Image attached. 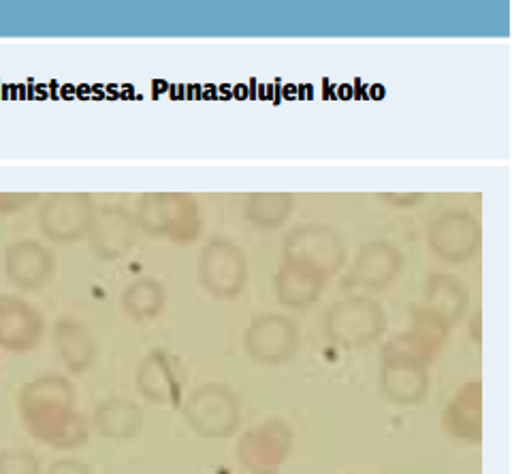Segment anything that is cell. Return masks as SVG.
<instances>
[{
  "mask_svg": "<svg viewBox=\"0 0 512 474\" xmlns=\"http://www.w3.org/2000/svg\"><path fill=\"white\" fill-rule=\"evenodd\" d=\"M22 415L30 434L60 449H73L86 440V425L73 410L71 385L58 376H43L22 393Z\"/></svg>",
  "mask_w": 512,
  "mask_h": 474,
  "instance_id": "obj_1",
  "label": "cell"
},
{
  "mask_svg": "<svg viewBox=\"0 0 512 474\" xmlns=\"http://www.w3.org/2000/svg\"><path fill=\"white\" fill-rule=\"evenodd\" d=\"M186 419L201 436H229L237 425V404L233 393L220 385L201 387L186 406Z\"/></svg>",
  "mask_w": 512,
  "mask_h": 474,
  "instance_id": "obj_2",
  "label": "cell"
},
{
  "mask_svg": "<svg viewBox=\"0 0 512 474\" xmlns=\"http://www.w3.org/2000/svg\"><path fill=\"white\" fill-rule=\"evenodd\" d=\"M327 327L335 340L344 344H365L380 334L384 316L376 304L365 302V299H352V302L331 310Z\"/></svg>",
  "mask_w": 512,
  "mask_h": 474,
  "instance_id": "obj_3",
  "label": "cell"
},
{
  "mask_svg": "<svg viewBox=\"0 0 512 474\" xmlns=\"http://www.w3.org/2000/svg\"><path fill=\"white\" fill-rule=\"evenodd\" d=\"M43 321L22 299L0 297V346L15 353L30 351L41 338Z\"/></svg>",
  "mask_w": 512,
  "mask_h": 474,
  "instance_id": "obj_4",
  "label": "cell"
},
{
  "mask_svg": "<svg viewBox=\"0 0 512 474\" xmlns=\"http://www.w3.org/2000/svg\"><path fill=\"white\" fill-rule=\"evenodd\" d=\"M288 432L282 425H267V428L248 434L239 445V460L250 470V474H278L288 453Z\"/></svg>",
  "mask_w": 512,
  "mask_h": 474,
  "instance_id": "obj_5",
  "label": "cell"
},
{
  "mask_svg": "<svg viewBox=\"0 0 512 474\" xmlns=\"http://www.w3.org/2000/svg\"><path fill=\"white\" fill-rule=\"evenodd\" d=\"M246 267L237 250L214 244L201 257V280L218 297H233L244 287Z\"/></svg>",
  "mask_w": 512,
  "mask_h": 474,
  "instance_id": "obj_6",
  "label": "cell"
},
{
  "mask_svg": "<svg viewBox=\"0 0 512 474\" xmlns=\"http://www.w3.org/2000/svg\"><path fill=\"white\" fill-rule=\"evenodd\" d=\"M295 346V329L282 316H265L254 321L248 331V349L261 361H278L291 355Z\"/></svg>",
  "mask_w": 512,
  "mask_h": 474,
  "instance_id": "obj_7",
  "label": "cell"
},
{
  "mask_svg": "<svg viewBox=\"0 0 512 474\" xmlns=\"http://www.w3.org/2000/svg\"><path fill=\"white\" fill-rule=\"evenodd\" d=\"M54 261L47 250L37 244H18L7 255V276L20 289H39L52 276Z\"/></svg>",
  "mask_w": 512,
  "mask_h": 474,
  "instance_id": "obj_8",
  "label": "cell"
},
{
  "mask_svg": "<svg viewBox=\"0 0 512 474\" xmlns=\"http://www.w3.org/2000/svg\"><path fill=\"white\" fill-rule=\"evenodd\" d=\"M56 344L64 363L73 372H82L88 368L92 359V344L84 325L75 321H60L56 325Z\"/></svg>",
  "mask_w": 512,
  "mask_h": 474,
  "instance_id": "obj_9",
  "label": "cell"
},
{
  "mask_svg": "<svg viewBox=\"0 0 512 474\" xmlns=\"http://www.w3.org/2000/svg\"><path fill=\"white\" fill-rule=\"evenodd\" d=\"M96 425L107 438H131L141 428V413L124 400H114L101 404L96 413Z\"/></svg>",
  "mask_w": 512,
  "mask_h": 474,
  "instance_id": "obj_10",
  "label": "cell"
},
{
  "mask_svg": "<svg viewBox=\"0 0 512 474\" xmlns=\"http://www.w3.org/2000/svg\"><path fill=\"white\" fill-rule=\"evenodd\" d=\"M427 378L414 363L393 361L384 374V389L395 402H414L425 393Z\"/></svg>",
  "mask_w": 512,
  "mask_h": 474,
  "instance_id": "obj_11",
  "label": "cell"
},
{
  "mask_svg": "<svg viewBox=\"0 0 512 474\" xmlns=\"http://www.w3.org/2000/svg\"><path fill=\"white\" fill-rule=\"evenodd\" d=\"M320 280L316 272L299 265H288L278 278V291L286 306H306L318 295Z\"/></svg>",
  "mask_w": 512,
  "mask_h": 474,
  "instance_id": "obj_12",
  "label": "cell"
},
{
  "mask_svg": "<svg viewBox=\"0 0 512 474\" xmlns=\"http://www.w3.org/2000/svg\"><path fill=\"white\" fill-rule=\"evenodd\" d=\"M139 385L143 395L152 402H173L178 398V387L173 383V374L165 357L154 355L143 363L139 374Z\"/></svg>",
  "mask_w": 512,
  "mask_h": 474,
  "instance_id": "obj_13",
  "label": "cell"
},
{
  "mask_svg": "<svg viewBox=\"0 0 512 474\" xmlns=\"http://www.w3.org/2000/svg\"><path fill=\"white\" fill-rule=\"evenodd\" d=\"M397 257L395 252L387 248H372L365 250L357 263V278L372 289H380L387 284L397 272Z\"/></svg>",
  "mask_w": 512,
  "mask_h": 474,
  "instance_id": "obj_14",
  "label": "cell"
},
{
  "mask_svg": "<svg viewBox=\"0 0 512 474\" xmlns=\"http://www.w3.org/2000/svg\"><path fill=\"white\" fill-rule=\"evenodd\" d=\"M165 293L160 289V284L154 280H139L124 293V308L126 312L135 316V319H150L156 316L158 310L163 308Z\"/></svg>",
  "mask_w": 512,
  "mask_h": 474,
  "instance_id": "obj_15",
  "label": "cell"
},
{
  "mask_svg": "<svg viewBox=\"0 0 512 474\" xmlns=\"http://www.w3.org/2000/svg\"><path fill=\"white\" fill-rule=\"evenodd\" d=\"M429 299L444 321H453L461 314L463 304H466V293H463L459 282L451 278H436L429 287Z\"/></svg>",
  "mask_w": 512,
  "mask_h": 474,
  "instance_id": "obj_16",
  "label": "cell"
},
{
  "mask_svg": "<svg viewBox=\"0 0 512 474\" xmlns=\"http://www.w3.org/2000/svg\"><path fill=\"white\" fill-rule=\"evenodd\" d=\"M478 406H476V393H470V398L459 400L457 408L453 410V428L461 436H476L478 432Z\"/></svg>",
  "mask_w": 512,
  "mask_h": 474,
  "instance_id": "obj_17",
  "label": "cell"
},
{
  "mask_svg": "<svg viewBox=\"0 0 512 474\" xmlns=\"http://www.w3.org/2000/svg\"><path fill=\"white\" fill-rule=\"evenodd\" d=\"M0 474H39V460L28 451H3Z\"/></svg>",
  "mask_w": 512,
  "mask_h": 474,
  "instance_id": "obj_18",
  "label": "cell"
},
{
  "mask_svg": "<svg viewBox=\"0 0 512 474\" xmlns=\"http://www.w3.org/2000/svg\"><path fill=\"white\" fill-rule=\"evenodd\" d=\"M47 474H90V470L79 462L64 460V462H56L50 470H47Z\"/></svg>",
  "mask_w": 512,
  "mask_h": 474,
  "instance_id": "obj_19",
  "label": "cell"
}]
</instances>
